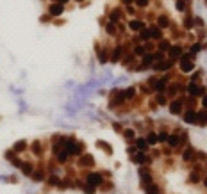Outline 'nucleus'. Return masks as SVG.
I'll return each mask as SVG.
<instances>
[{"instance_id": "1", "label": "nucleus", "mask_w": 207, "mask_h": 194, "mask_svg": "<svg viewBox=\"0 0 207 194\" xmlns=\"http://www.w3.org/2000/svg\"><path fill=\"white\" fill-rule=\"evenodd\" d=\"M191 55H184V57L180 59V70L184 71V73H189V71H193V68H195V64H193V61H191Z\"/></svg>"}, {"instance_id": "2", "label": "nucleus", "mask_w": 207, "mask_h": 194, "mask_svg": "<svg viewBox=\"0 0 207 194\" xmlns=\"http://www.w3.org/2000/svg\"><path fill=\"white\" fill-rule=\"evenodd\" d=\"M188 91H189V95L191 96H200V95H204L205 91H204V87H200V86H196L195 82H191L188 86Z\"/></svg>"}, {"instance_id": "3", "label": "nucleus", "mask_w": 207, "mask_h": 194, "mask_svg": "<svg viewBox=\"0 0 207 194\" xmlns=\"http://www.w3.org/2000/svg\"><path fill=\"white\" fill-rule=\"evenodd\" d=\"M125 100V91H114V96L111 95V105H118Z\"/></svg>"}, {"instance_id": "4", "label": "nucleus", "mask_w": 207, "mask_h": 194, "mask_svg": "<svg viewBox=\"0 0 207 194\" xmlns=\"http://www.w3.org/2000/svg\"><path fill=\"white\" fill-rule=\"evenodd\" d=\"M180 111H182V100H175V102L170 103V112L171 114H180Z\"/></svg>"}, {"instance_id": "5", "label": "nucleus", "mask_w": 207, "mask_h": 194, "mask_svg": "<svg viewBox=\"0 0 207 194\" xmlns=\"http://www.w3.org/2000/svg\"><path fill=\"white\" fill-rule=\"evenodd\" d=\"M88 183H91L95 187H98L100 183H102V176L98 175V173H89L88 175Z\"/></svg>"}, {"instance_id": "6", "label": "nucleus", "mask_w": 207, "mask_h": 194, "mask_svg": "<svg viewBox=\"0 0 207 194\" xmlns=\"http://www.w3.org/2000/svg\"><path fill=\"white\" fill-rule=\"evenodd\" d=\"M95 164V160H93V157L91 155H84V157H80L79 158V166H86V167H89V166H93Z\"/></svg>"}, {"instance_id": "7", "label": "nucleus", "mask_w": 207, "mask_h": 194, "mask_svg": "<svg viewBox=\"0 0 207 194\" xmlns=\"http://www.w3.org/2000/svg\"><path fill=\"white\" fill-rule=\"evenodd\" d=\"M63 4H52L50 5V9H48V13L52 14V16H59V14H63Z\"/></svg>"}, {"instance_id": "8", "label": "nucleus", "mask_w": 207, "mask_h": 194, "mask_svg": "<svg viewBox=\"0 0 207 194\" xmlns=\"http://www.w3.org/2000/svg\"><path fill=\"white\" fill-rule=\"evenodd\" d=\"M168 50H170V57H173V59L182 55V48L180 46H170Z\"/></svg>"}, {"instance_id": "9", "label": "nucleus", "mask_w": 207, "mask_h": 194, "mask_svg": "<svg viewBox=\"0 0 207 194\" xmlns=\"http://www.w3.org/2000/svg\"><path fill=\"white\" fill-rule=\"evenodd\" d=\"M196 121H198L200 125H207V111H200V112H196Z\"/></svg>"}, {"instance_id": "10", "label": "nucleus", "mask_w": 207, "mask_h": 194, "mask_svg": "<svg viewBox=\"0 0 207 194\" xmlns=\"http://www.w3.org/2000/svg\"><path fill=\"white\" fill-rule=\"evenodd\" d=\"M184 121H186V123H196V112L188 111V112H186V116H184Z\"/></svg>"}, {"instance_id": "11", "label": "nucleus", "mask_w": 207, "mask_h": 194, "mask_svg": "<svg viewBox=\"0 0 207 194\" xmlns=\"http://www.w3.org/2000/svg\"><path fill=\"white\" fill-rule=\"evenodd\" d=\"M139 176L143 178V182H145V183H152V178H150V175H148V169H145V167H143V169L139 171Z\"/></svg>"}, {"instance_id": "12", "label": "nucleus", "mask_w": 207, "mask_h": 194, "mask_svg": "<svg viewBox=\"0 0 207 194\" xmlns=\"http://www.w3.org/2000/svg\"><path fill=\"white\" fill-rule=\"evenodd\" d=\"M129 27H131L132 30H141V29H143V23H141L139 20H132L131 23H129Z\"/></svg>"}, {"instance_id": "13", "label": "nucleus", "mask_w": 207, "mask_h": 194, "mask_svg": "<svg viewBox=\"0 0 207 194\" xmlns=\"http://www.w3.org/2000/svg\"><path fill=\"white\" fill-rule=\"evenodd\" d=\"M154 87H155V89H157L159 93H163V91L166 89V78H161V80H159V82H157L155 86H154Z\"/></svg>"}, {"instance_id": "14", "label": "nucleus", "mask_w": 207, "mask_h": 194, "mask_svg": "<svg viewBox=\"0 0 207 194\" xmlns=\"http://www.w3.org/2000/svg\"><path fill=\"white\" fill-rule=\"evenodd\" d=\"M20 167H21V173H23L25 176L32 175V166H31V164H23V162H21V166H20Z\"/></svg>"}, {"instance_id": "15", "label": "nucleus", "mask_w": 207, "mask_h": 194, "mask_svg": "<svg viewBox=\"0 0 207 194\" xmlns=\"http://www.w3.org/2000/svg\"><path fill=\"white\" fill-rule=\"evenodd\" d=\"M136 146L143 152V150H147V146H148V142H147V139H137L136 141Z\"/></svg>"}, {"instance_id": "16", "label": "nucleus", "mask_w": 207, "mask_h": 194, "mask_svg": "<svg viewBox=\"0 0 207 194\" xmlns=\"http://www.w3.org/2000/svg\"><path fill=\"white\" fill-rule=\"evenodd\" d=\"M150 158L147 155H143V153H139V155H136L134 157V162H137V164H143V162H148Z\"/></svg>"}, {"instance_id": "17", "label": "nucleus", "mask_w": 207, "mask_h": 194, "mask_svg": "<svg viewBox=\"0 0 207 194\" xmlns=\"http://www.w3.org/2000/svg\"><path fill=\"white\" fill-rule=\"evenodd\" d=\"M166 142H168L171 148H175V146L179 144V137H177V136H170L168 139H166Z\"/></svg>"}, {"instance_id": "18", "label": "nucleus", "mask_w": 207, "mask_h": 194, "mask_svg": "<svg viewBox=\"0 0 207 194\" xmlns=\"http://www.w3.org/2000/svg\"><path fill=\"white\" fill-rule=\"evenodd\" d=\"M157 23H159V27H168V25H170V20L166 18V16H163V14H161V16L157 18Z\"/></svg>"}, {"instance_id": "19", "label": "nucleus", "mask_w": 207, "mask_h": 194, "mask_svg": "<svg viewBox=\"0 0 207 194\" xmlns=\"http://www.w3.org/2000/svg\"><path fill=\"white\" fill-rule=\"evenodd\" d=\"M120 55H121V48H120V46H116V48H114V52H113V62H118V61H120Z\"/></svg>"}, {"instance_id": "20", "label": "nucleus", "mask_w": 207, "mask_h": 194, "mask_svg": "<svg viewBox=\"0 0 207 194\" xmlns=\"http://www.w3.org/2000/svg\"><path fill=\"white\" fill-rule=\"evenodd\" d=\"M120 16H121V11H120V9H113V11H111V21H118Z\"/></svg>"}, {"instance_id": "21", "label": "nucleus", "mask_w": 207, "mask_h": 194, "mask_svg": "<svg viewBox=\"0 0 207 194\" xmlns=\"http://www.w3.org/2000/svg\"><path fill=\"white\" fill-rule=\"evenodd\" d=\"M148 30H150V38H161V30H159V27H150Z\"/></svg>"}, {"instance_id": "22", "label": "nucleus", "mask_w": 207, "mask_h": 194, "mask_svg": "<svg viewBox=\"0 0 207 194\" xmlns=\"http://www.w3.org/2000/svg\"><path fill=\"white\" fill-rule=\"evenodd\" d=\"M27 148V142L25 141H18L16 144H15V152H23Z\"/></svg>"}, {"instance_id": "23", "label": "nucleus", "mask_w": 207, "mask_h": 194, "mask_svg": "<svg viewBox=\"0 0 207 194\" xmlns=\"http://www.w3.org/2000/svg\"><path fill=\"white\" fill-rule=\"evenodd\" d=\"M147 194H159V189H157V185H154V183H148V185H147Z\"/></svg>"}, {"instance_id": "24", "label": "nucleus", "mask_w": 207, "mask_h": 194, "mask_svg": "<svg viewBox=\"0 0 207 194\" xmlns=\"http://www.w3.org/2000/svg\"><path fill=\"white\" fill-rule=\"evenodd\" d=\"M66 158H68V152H66V150L57 153V160H59V162H66Z\"/></svg>"}, {"instance_id": "25", "label": "nucleus", "mask_w": 207, "mask_h": 194, "mask_svg": "<svg viewBox=\"0 0 207 194\" xmlns=\"http://www.w3.org/2000/svg\"><path fill=\"white\" fill-rule=\"evenodd\" d=\"M32 178H34V180H36V182H43V180H45V173H43V171H41V173H34V171H32Z\"/></svg>"}, {"instance_id": "26", "label": "nucleus", "mask_w": 207, "mask_h": 194, "mask_svg": "<svg viewBox=\"0 0 207 194\" xmlns=\"http://www.w3.org/2000/svg\"><path fill=\"white\" fill-rule=\"evenodd\" d=\"M171 68V61L170 62H163V64H157L155 66V70H170Z\"/></svg>"}, {"instance_id": "27", "label": "nucleus", "mask_w": 207, "mask_h": 194, "mask_svg": "<svg viewBox=\"0 0 207 194\" xmlns=\"http://www.w3.org/2000/svg\"><path fill=\"white\" fill-rule=\"evenodd\" d=\"M105 30H107V34H114V32H116V27H114V21H111V23H107V27H105Z\"/></svg>"}, {"instance_id": "28", "label": "nucleus", "mask_w": 207, "mask_h": 194, "mask_svg": "<svg viewBox=\"0 0 207 194\" xmlns=\"http://www.w3.org/2000/svg\"><path fill=\"white\" fill-rule=\"evenodd\" d=\"M82 189H84V192H86V194H93V192H95V185H91V183L84 185Z\"/></svg>"}, {"instance_id": "29", "label": "nucleus", "mask_w": 207, "mask_h": 194, "mask_svg": "<svg viewBox=\"0 0 207 194\" xmlns=\"http://www.w3.org/2000/svg\"><path fill=\"white\" fill-rule=\"evenodd\" d=\"M157 141H159V139H157V136H155V134H150V136L147 137V142H148V144H155Z\"/></svg>"}, {"instance_id": "30", "label": "nucleus", "mask_w": 207, "mask_h": 194, "mask_svg": "<svg viewBox=\"0 0 207 194\" xmlns=\"http://www.w3.org/2000/svg\"><path fill=\"white\" fill-rule=\"evenodd\" d=\"M96 146H100V148H102V150H105V152H107V153H111V148H109V146H107V144H105V142H104V141H98V142H96Z\"/></svg>"}, {"instance_id": "31", "label": "nucleus", "mask_w": 207, "mask_h": 194, "mask_svg": "<svg viewBox=\"0 0 207 194\" xmlns=\"http://www.w3.org/2000/svg\"><path fill=\"white\" fill-rule=\"evenodd\" d=\"M182 158H184V160H191V158H193V150H186L184 155H182Z\"/></svg>"}, {"instance_id": "32", "label": "nucleus", "mask_w": 207, "mask_h": 194, "mask_svg": "<svg viewBox=\"0 0 207 194\" xmlns=\"http://www.w3.org/2000/svg\"><path fill=\"white\" fill-rule=\"evenodd\" d=\"M32 152H34L36 155H41V146H39V142H34V144H32Z\"/></svg>"}, {"instance_id": "33", "label": "nucleus", "mask_w": 207, "mask_h": 194, "mask_svg": "<svg viewBox=\"0 0 207 194\" xmlns=\"http://www.w3.org/2000/svg\"><path fill=\"white\" fill-rule=\"evenodd\" d=\"M141 38L143 39H150V30H148V29H141Z\"/></svg>"}, {"instance_id": "34", "label": "nucleus", "mask_w": 207, "mask_h": 194, "mask_svg": "<svg viewBox=\"0 0 207 194\" xmlns=\"http://www.w3.org/2000/svg\"><path fill=\"white\" fill-rule=\"evenodd\" d=\"M134 54H136V55H145V48H143V46H136Z\"/></svg>"}, {"instance_id": "35", "label": "nucleus", "mask_w": 207, "mask_h": 194, "mask_svg": "<svg viewBox=\"0 0 207 194\" xmlns=\"http://www.w3.org/2000/svg\"><path fill=\"white\" fill-rule=\"evenodd\" d=\"M159 46H161V50H168V48H170V43H168V41H166V39H163Z\"/></svg>"}, {"instance_id": "36", "label": "nucleus", "mask_w": 207, "mask_h": 194, "mask_svg": "<svg viewBox=\"0 0 207 194\" xmlns=\"http://www.w3.org/2000/svg\"><path fill=\"white\" fill-rule=\"evenodd\" d=\"M152 61H154V55L148 54V55H145V59H143V64H150Z\"/></svg>"}, {"instance_id": "37", "label": "nucleus", "mask_w": 207, "mask_h": 194, "mask_svg": "<svg viewBox=\"0 0 207 194\" xmlns=\"http://www.w3.org/2000/svg\"><path fill=\"white\" fill-rule=\"evenodd\" d=\"M157 139H159V141H164V142H166V139H168V134H166V132H161V134L157 136Z\"/></svg>"}, {"instance_id": "38", "label": "nucleus", "mask_w": 207, "mask_h": 194, "mask_svg": "<svg viewBox=\"0 0 207 194\" xmlns=\"http://www.w3.org/2000/svg\"><path fill=\"white\" fill-rule=\"evenodd\" d=\"M132 96H134V89L131 87V89H127V91H125V98H132Z\"/></svg>"}, {"instance_id": "39", "label": "nucleus", "mask_w": 207, "mask_h": 194, "mask_svg": "<svg viewBox=\"0 0 207 194\" xmlns=\"http://www.w3.org/2000/svg\"><path fill=\"white\" fill-rule=\"evenodd\" d=\"M100 62H107V54L105 52H100Z\"/></svg>"}, {"instance_id": "40", "label": "nucleus", "mask_w": 207, "mask_h": 194, "mask_svg": "<svg viewBox=\"0 0 207 194\" xmlns=\"http://www.w3.org/2000/svg\"><path fill=\"white\" fill-rule=\"evenodd\" d=\"M136 4H137L139 7H145V5L148 4V0H136Z\"/></svg>"}, {"instance_id": "41", "label": "nucleus", "mask_w": 207, "mask_h": 194, "mask_svg": "<svg viewBox=\"0 0 207 194\" xmlns=\"http://www.w3.org/2000/svg\"><path fill=\"white\" fill-rule=\"evenodd\" d=\"M177 9H179V11H184V9H186V5H184L180 0H179V2H177Z\"/></svg>"}, {"instance_id": "42", "label": "nucleus", "mask_w": 207, "mask_h": 194, "mask_svg": "<svg viewBox=\"0 0 207 194\" xmlns=\"http://www.w3.org/2000/svg\"><path fill=\"white\" fill-rule=\"evenodd\" d=\"M48 183H50V185H56V183H59V180H57L56 176H52V178L48 180Z\"/></svg>"}, {"instance_id": "43", "label": "nucleus", "mask_w": 207, "mask_h": 194, "mask_svg": "<svg viewBox=\"0 0 207 194\" xmlns=\"http://www.w3.org/2000/svg\"><path fill=\"white\" fill-rule=\"evenodd\" d=\"M198 50H200V45H193V46H191V52H193V54H196Z\"/></svg>"}, {"instance_id": "44", "label": "nucleus", "mask_w": 207, "mask_h": 194, "mask_svg": "<svg viewBox=\"0 0 207 194\" xmlns=\"http://www.w3.org/2000/svg\"><path fill=\"white\" fill-rule=\"evenodd\" d=\"M125 137H127V139H132V137H134V132H132V130H127V132H125Z\"/></svg>"}, {"instance_id": "45", "label": "nucleus", "mask_w": 207, "mask_h": 194, "mask_svg": "<svg viewBox=\"0 0 207 194\" xmlns=\"http://www.w3.org/2000/svg\"><path fill=\"white\" fill-rule=\"evenodd\" d=\"M157 103H161V105H163V103H166V98H164V96H157Z\"/></svg>"}, {"instance_id": "46", "label": "nucleus", "mask_w": 207, "mask_h": 194, "mask_svg": "<svg viewBox=\"0 0 207 194\" xmlns=\"http://www.w3.org/2000/svg\"><path fill=\"white\" fill-rule=\"evenodd\" d=\"M163 54H155V55H154V61H163Z\"/></svg>"}, {"instance_id": "47", "label": "nucleus", "mask_w": 207, "mask_h": 194, "mask_svg": "<svg viewBox=\"0 0 207 194\" xmlns=\"http://www.w3.org/2000/svg\"><path fill=\"white\" fill-rule=\"evenodd\" d=\"M202 103H204V107L207 109V95H204V100H202Z\"/></svg>"}, {"instance_id": "48", "label": "nucleus", "mask_w": 207, "mask_h": 194, "mask_svg": "<svg viewBox=\"0 0 207 194\" xmlns=\"http://www.w3.org/2000/svg\"><path fill=\"white\" fill-rule=\"evenodd\" d=\"M59 4H66V2H70V0H57Z\"/></svg>"}, {"instance_id": "49", "label": "nucleus", "mask_w": 207, "mask_h": 194, "mask_svg": "<svg viewBox=\"0 0 207 194\" xmlns=\"http://www.w3.org/2000/svg\"><path fill=\"white\" fill-rule=\"evenodd\" d=\"M121 2H123V4H131L132 0H121Z\"/></svg>"}, {"instance_id": "50", "label": "nucleus", "mask_w": 207, "mask_h": 194, "mask_svg": "<svg viewBox=\"0 0 207 194\" xmlns=\"http://www.w3.org/2000/svg\"><path fill=\"white\" fill-rule=\"evenodd\" d=\"M205 187H207V178H205Z\"/></svg>"}, {"instance_id": "51", "label": "nucleus", "mask_w": 207, "mask_h": 194, "mask_svg": "<svg viewBox=\"0 0 207 194\" xmlns=\"http://www.w3.org/2000/svg\"><path fill=\"white\" fill-rule=\"evenodd\" d=\"M54 2H56V0H54Z\"/></svg>"}]
</instances>
